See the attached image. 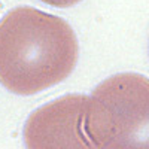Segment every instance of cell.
<instances>
[{
	"instance_id": "obj_1",
	"label": "cell",
	"mask_w": 149,
	"mask_h": 149,
	"mask_svg": "<svg viewBox=\"0 0 149 149\" xmlns=\"http://www.w3.org/2000/svg\"><path fill=\"white\" fill-rule=\"evenodd\" d=\"M78 61L73 29L55 15L15 8L0 21V84L30 95L64 81Z\"/></svg>"
},
{
	"instance_id": "obj_2",
	"label": "cell",
	"mask_w": 149,
	"mask_h": 149,
	"mask_svg": "<svg viewBox=\"0 0 149 149\" xmlns=\"http://www.w3.org/2000/svg\"><path fill=\"white\" fill-rule=\"evenodd\" d=\"M86 133L97 149H149V79L115 74L88 97Z\"/></svg>"
},
{
	"instance_id": "obj_3",
	"label": "cell",
	"mask_w": 149,
	"mask_h": 149,
	"mask_svg": "<svg viewBox=\"0 0 149 149\" xmlns=\"http://www.w3.org/2000/svg\"><path fill=\"white\" fill-rule=\"evenodd\" d=\"M88 97L69 94L34 110L24 127L27 149H97L86 133Z\"/></svg>"
},
{
	"instance_id": "obj_4",
	"label": "cell",
	"mask_w": 149,
	"mask_h": 149,
	"mask_svg": "<svg viewBox=\"0 0 149 149\" xmlns=\"http://www.w3.org/2000/svg\"><path fill=\"white\" fill-rule=\"evenodd\" d=\"M40 2L49 5V6H54V8H69L79 3L81 0H40Z\"/></svg>"
}]
</instances>
